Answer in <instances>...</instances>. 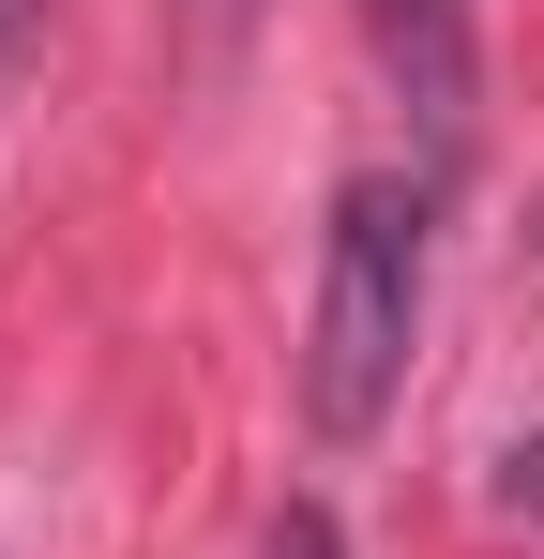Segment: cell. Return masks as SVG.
Wrapping results in <instances>:
<instances>
[{
	"instance_id": "1",
	"label": "cell",
	"mask_w": 544,
	"mask_h": 559,
	"mask_svg": "<svg viewBox=\"0 0 544 559\" xmlns=\"http://www.w3.org/2000/svg\"><path fill=\"white\" fill-rule=\"evenodd\" d=\"M409 333H424V182H348L318 227V318H303V424L363 439L409 393Z\"/></svg>"
},
{
	"instance_id": "2",
	"label": "cell",
	"mask_w": 544,
	"mask_h": 559,
	"mask_svg": "<svg viewBox=\"0 0 544 559\" xmlns=\"http://www.w3.org/2000/svg\"><path fill=\"white\" fill-rule=\"evenodd\" d=\"M258 559H348V530H333V499H287L258 530Z\"/></svg>"
}]
</instances>
